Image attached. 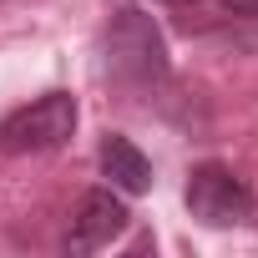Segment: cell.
<instances>
[{"label": "cell", "instance_id": "cell-1", "mask_svg": "<svg viewBox=\"0 0 258 258\" xmlns=\"http://www.w3.org/2000/svg\"><path fill=\"white\" fill-rule=\"evenodd\" d=\"M71 132H76V101L66 91H46L31 106H21V111H11L6 121H0V152H11V157L51 152Z\"/></svg>", "mask_w": 258, "mask_h": 258}, {"label": "cell", "instance_id": "cell-2", "mask_svg": "<svg viewBox=\"0 0 258 258\" xmlns=\"http://www.w3.org/2000/svg\"><path fill=\"white\" fill-rule=\"evenodd\" d=\"M106 61L116 76L126 81H152V76H167V46H162V31L152 26V16L142 11H116L111 31H106Z\"/></svg>", "mask_w": 258, "mask_h": 258}, {"label": "cell", "instance_id": "cell-3", "mask_svg": "<svg viewBox=\"0 0 258 258\" xmlns=\"http://www.w3.org/2000/svg\"><path fill=\"white\" fill-rule=\"evenodd\" d=\"M187 213L208 228H233V223L253 218V192L223 162H198L187 177Z\"/></svg>", "mask_w": 258, "mask_h": 258}, {"label": "cell", "instance_id": "cell-4", "mask_svg": "<svg viewBox=\"0 0 258 258\" xmlns=\"http://www.w3.org/2000/svg\"><path fill=\"white\" fill-rule=\"evenodd\" d=\"M126 203L111 192V187H96V192H86L81 203H76V213H71V228H66V248L71 253H96V248H106L111 238H121L126 233Z\"/></svg>", "mask_w": 258, "mask_h": 258}, {"label": "cell", "instance_id": "cell-5", "mask_svg": "<svg viewBox=\"0 0 258 258\" xmlns=\"http://www.w3.org/2000/svg\"><path fill=\"white\" fill-rule=\"evenodd\" d=\"M101 172L111 177L116 192H147L152 187V162L142 157L137 142H126V137H106L101 142Z\"/></svg>", "mask_w": 258, "mask_h": 258}, {"label": "cell", "instance_id": "cell-6", "mask_svg": "<svg viewBox=\"0 0 258 258\" xmlns=\"http://www.w3.org/2000/svg\"><path fill=\"white\" fill-rule=\"evenodd\" d=\"M213 11H223V16H253L258 11V0H208Z\"/></svg>", "mask_w": 258, "mask_h": 258}, {"label": "cell", "instance_id": "cell-7", "mask_svg": "<svg viewBox=\"0 0 258 258\" xmlns=\"http://www.w3.org/2000/svg\"><path fill=\"white\" fill-rule=\"evenodd\" d=\"M162 6H192V0H162Z\"/></svg>", "mask_w": 258, "mask_h": 258}]
</instances>
